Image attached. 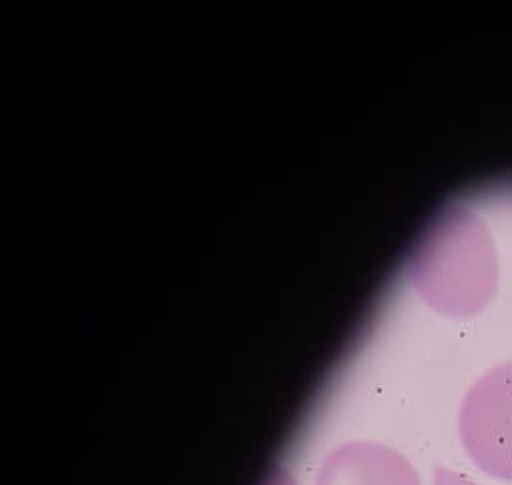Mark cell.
Here are the masks:
<instances>
[{
  "label": "cell",
  "instance_id": "7a4b0ae2",
  "mask_svg": "<svg viewBox=\"0 0 512 485\" xmlns=\"http://www.w3.org/2000/svg\"><path fill=\"white\" fill-rule=\"evenodd\" d=\"M466 455L491 478L512 482V361L488 370L459 413Z\"/></svg>",
  "mask_w": 512,
  "mask_h": 485
},
{
  "label": "cell",
  "instance_id": "3957f363",
  "mask_svg": "<svg viewBox=\"0 0 512 485\" xmlns=\"http://www.w3.org/2000/svg\"><path fill=\"white\" fill-rule=\"evenodd\" d=\"M317 485H420L411 462L396 449L357 441L328 455Z\"/></svg>",
  "mask_w": 512,
  "mask_h": 485
},
{
  "label": "cell",
  "instance_id": "277c9868",
  "mask_svg": "<svg viewBox=\"0 0 512 485\" xmlns=\"http://www.w3.org/2000/svg\"><path fill=\"white\" fill-rule=\"evenodd\" d=\"M434 485H478L474 480H470L468 476H463L455 470H449L445 466H436L434 472Z\"/></svg>",
  "mask_w": 512,
  "mask_h": 485
},
{
  "label": "cell",
  "instance_id": "6da1fadb",
  "mask_svg": "<svg viewBox=\"0 0 512 485\" xmlns=\"http://www.w3.org/2000/svg\"><path fill=\"white\" fill-rule=\"evenodd\" d=\"M409 280L432 309L470 317L488 303L497 257L484 225L463 209H449L420 238L409 261Z\"/></svg>",
  "mask_w": 512,
  "mask_h": 485
},
{
  "label": "cell",
  "instance_id": "5b68a950",
  "mask_svg": "<svg viewBox=\"0 0 512 485\" xmlns=\"http://www.w3.org/2000/svg\"><path fill=\"white\" fill-rule=\"evenodd\" d=\"M267 485H294L292 484V482H290V480H288V478H286V476H284V474H279V476H275V478H273V480H271V482H269V484Z\"/></svg>",
  "mask_w": 512,
  "mask_h": 485
}]
</instances>
